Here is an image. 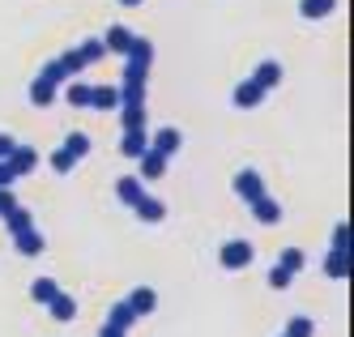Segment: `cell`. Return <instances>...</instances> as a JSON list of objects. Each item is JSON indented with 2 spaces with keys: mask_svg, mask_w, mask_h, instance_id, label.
I'll list each match as a JSON object with an SVG mask.
<instances>
[{
  "mask_svg": "<svg viewBox=\"0 0 354 337\" xmlns=\"http://www.w3.org/2000/svg\"><path fill=\"white\" fill-rule=\"evenodd\" d=\"M133 30H129V26H111V30L103 35V47L107 51H115V56H129V47H133Z\"/></svg>",
  "mask_w": 354,
  "mask_h": 337,
  "instance_id": "cell-10",
  "label": "cell"
},
{
  "mask_svg": "<svg viewBox=\"0 0 354 337\" xmlns=\"http://www.w3.org/2000/svg\"><path fill=\"white\" fill-rule=\"evenodd\" d=\"M133 325H137V316H133V307L124 303V299H120V303H111V312H107V329H120V333H129Z\"/></svg>",
  "mask_w": 354,
  "mask_h": 337,
  "instance_id": "cell-17",
  "label": "cell"
},
{
  "mask_svg": "<svg viewBox=\"0 0 354 337\" xmlns=\"http://www.w3.org/2000/svg\"><path fill=\"white\" fill-rule=\"evenodd\" d=\"M133 214H137L141 222H162V218H167V205H162L158 197H149V192H145V197L133 205Z\"/></svg>",
  "mask_w": 354,
  "mask_h": 337,
  "instance_id": "cell-12",
  "label": "cell"
},
{
  "mask_svg": "<svg viewBox=\"0 0 354 337\" xmlns=\"http://www.w3.org/2000/svg\"><path fill=\"white\" fill-rule=\"evenodd\" d=\"M73 167H77V158H73V154H64V149L52 154V171H56V175H68Z\"/></svg>",
  "mask_w": 354,
  "mask_h": 337,
  "instance_id": "cell-31",
  "label": "cell"
},
{
  "mask_svg": "<svg viewBox=\"0 0 354 337\" xmlns=\"http://www.w3.org/2000/svg\"><path fill=\"white\" fill-rule=\"evenodd\" d=\"M235 192L243 197V201H257V197H265V179H261V171H239L235 175Z\"/></svg>",
  "mask_w": 354,
  "mask_h": 337,
  "instance_id": "cell-7",
  "label": "cell"
},
{
  "mask_svg": "<svg viewBox=\"0 0 354 337\" xmlns=\"http://www.w3.org/2000/svg\"><path fill=\"white\" fill-rule=\"evenodd\" d=\"M77 51H82V60H86V69H90V64H98V60L107 56V47H103V39H86V43H82Z\"/></svg>",
  "mask_w": 354,
  "mask_h": 337,
  "instance_id": "cell-27",
  "label": "cell"
},
{
  "mask_svg": "<svg viewBox=\"0 0 354 337\" xmlns=\"http://www.w3.org/2000/svg\"><path fill=\"white\" fill-rule=\"evenodd\" d=\"M56 98H60V86H56V82H47V77L39 73V77H35V86H30V102H35V107H52Z\"/></svg>",
  "mask_w": 354,
  "mask_h": 337,
  "instance_id": "cell-11",
  "label": "cell"
},
{
  "mask_svg": "<svg viewBox=\"0 0 354 337\" xmlns=\"http://www.w3.org/2000/svg\"><path fill=\"white\" fill-rule=\"evenodd\" d=\"M218 261H222V269H248L252 261H257V248H252L248 239H226L222 252H218Z\"/></svg>",
  "mask_w": 354,
  "mask_h": 337,
  "instance_id": "cell-2",
  "label": "cell"
},
{
  "mask_svg": "<svg viewBox=\"0 0 354 337\" xmlns=\"http://www.w3.org/2000/svg\"><path fill=\"white\" fill-rule=\"evenodd\" d=\"M90 82H82V77H73L68 82V90H64V98H68V107H90Z\"/></svg>",
  "mask_w": 354,
  "mask_h": 337,
  "instance_id": "cell-21",
  "label": "cell"
},
{
  "mask_svg": "<svg viewBox=\"0 0 354 337\" xmlns=\"http://www.w3.org/2000/svg\"><path fill=\"white\" fill-rule=\"evenodd\" d=\"M47 312H52L56 320H73V316H77V299L64 295V291H56V299L47 303Z\"/></svg>",
  "mask_w": 354,
  "mask_h": 337,
  "instance_id": "cell-19",
  "label": "cell"
},
{
  "mask_svg": "<svg viewBox=\"0 0 354 337\" xmlns=\"http://www.w3.org/2000/svg\"><path fill=\"white\" fill-rule=\"evenodd\" d=\"M180 145H184V133H180V128H171V124H162L158 133H149V149H158L162 158H171Z\"/></svg>",
  "mask_w": 354,
  "mask_h": 337,
  "instance_id": "cell-3",
  "label": "cell"
},
{
  "mask_svg": "<svg viewBox=\"0 0 354 337\" xmlns=\"http://www.w3.org/2000/svg\"><path fill=\"white\" fill-rule=\"evenodd\" d=\"M90 107L94 111H115L120 107V90L115 86H94L90 90Z\"/></svg>",
  "mask_w": 354,
  "mask_h": 337,
  "instance_id": "cell-16",
  "label": "cell"
},
{
  "mask_svg": "<svg viewBox=\"0 0 354 337\" xmlns=\"http://www.w3.org/2000/svg\"><path fill=\"white\" fill-rule=\"evenodd\" d=\"M56 291H60V286H56V277H35V282H30V299L43 303V307L56 299Z\"/></svg>",
  "mask_w": 354,
  "mask_h": 337,
  "instance_id": "cell-22",
  "label": "cell"
},
{
  "mask_svg": "<svg viewBox=\"0 0 354 337\" xmlns=\"http://www.w3.org/2000/svg\"><path fill=\"white\" fill-rule=\"evenodd\" d=\"M265 86H257V82H252V77H248V82H239L235 86V107L239 111H252V107H261V102H265Z\"/></svg>",
  "mask_w": 354,
  "mask_h": 337,
  "instance_id": "cell-5",
  "label": "cell"
},
{
  "mask_svg": "<svg viewBox=\"0 0 354 337\" xmlns=\"http://www.w3.org/2000/svg\"><path fill=\"white\" fill-rule=\"evenodd\" d=\"M115 197H120V205H137L141 197H145V184L137 175H120V184H115Z\"/></svg>",
  "mask_w": 354,
  "mask_h": 337,
  "instance_id": "cell-14",
  "label": "cell"
},
{
  "mask_svg": "<svg viewBox=\"0 0 354 337\" xmlns=\"http://www.w3.org/2000/svg\"><path fill=\"white\" fill-rule=\"evenodd\" d=\"M282 337H316V320H308V316H290Z\"/></svg>",
  "mask_w": 354,
  "mask_h": 337,
  "instance_id": "cell-25",
  "label": "cell"
},
{
  "mask_svg": "<svg viewBox=\"0 0 354 337\" xmlns=\"http://www.w3.org/2000/svg\"><path fill=\"white\" fill-rule=\"evenodd\" d=\"M162 175H167V158H162L158 149H145L141 158H137V179L145 184V179H162Z\"/></svg>",
  "mask_w": 354,
  "mask_h": 337,
  "instance_id": "cell-6",
  "label": "cell"
},
{
  "mask_svg": "<svg viewBox=\"0 0 354 337\" xmlns=\"http://www.w3.org/2000/svg\"><path fill=\"white\" fill-rule=\"evenodd\" d=\"M5 163H9V167H13V175L21 179V175H30V171L39 167V149H35V145H13V154H9Z\"/></svg>",
  "mask_w": 354,
  "mask_h": 337,
  "instance_id": "cell-4",
  "label": "cell"
},
{
  "mask_svg": "<svg viewBox=\"0 0 354 337\" xmlns=\"http://www.w3.org/2000/svg\"><path fill=\"white\" fill-rule=\"evenodd\" d=\"M333 248H337V252H346V248H350V226H346V222H337V226H333Z\"/></svg>",
  "mask_w": 354,
  "mask_h": 337,
  "instance_id": "cell-34",
  "label": "cell"
},
{
  "mask_svg": "<svg viewBox=\"0 0 354 337\" xmlns=\"http://www.w3.org/2000/svg\"><path fill=\"white\" fill-rule=\"evenodd\" d=\"M13 248H17L21 256H39L47 244H43V235H39L35 226H26V230H17V235H13Z\"/></svg>",
  "mask_w": 354,
  "mask_h": 337,
  "instance_id": "cell-15",
  "label": "cell"
},
{
  "mask_svg": "<svg viewBox=\"0 0 354 337\" xmlns=\"http://www.w3.org/2000/svg\"><path fill=\"white\" fill-rule=\"evenodd\" d=\"M60 149H64V154H73V158H77V163H82V158H86V154H90V137H86V133H68Z\"/></svg>",
  "mask_w": 354,
  "mask_h": 337,
  "instance_id": "cell-24",
  "label": "cell"
},
{
  "mask_svg": "<svg viewBox=\"0 0 354 337\" xmlns=\"http://www.w3.org/2000/svg\"><path fill=\"white\" fill-rule=\"evenodd\" d=\"M145 149H149V133H145V128H137V133H124V137H120V154H124V158H141Z\"/></svg>",
  "mask_w": 354,
  "mask_h": 337,
  "instance_id": "cell-13",
  "label": "cell"
},
{
  "mask_svg": "<svg viewBox=\"0 0 354 337\" xmlns=\"http://www.w3.org/2000/svg\"><path fill=\"white\" fill-rule=\"evenodd\" d=\"M60 69H64V77H68V82H73V77H82V69H86L82 51H77V47H73V51H64V56H60Z\"/></svg>",
  "mask_w": 354,
  "mask_h": 337,
  "instance_id": "cell-26",
  "label": "cell"
},
{
  "mask_svg": "<svg viewBox=\"0 0 354 337\" xmlns=\"http://www.w3.org/2000/svg\"><path fill=\"white\" fill-rule=\"evenodd\" d=\"M248 210H252V218H257V222H265V226L282 222V205H277L273 197H257V201H248Z\"/></svg>",
  "mask_w": 354,
  "mask_h": 337,
  "instance_id": "cell-9",
  "label": "cell"
},
{
  "mask_svg": "<svg viewBox=\"0 0 354 337\" xmlns=\"http://www.w3.org/2000/svg\"><path fill=\"white\" fill-rule=\"evenodd\" d=\"M149 69H154V43H149V39H133L129 56H124L120 82L124 86H149Z\"/></svg>",
  "mask_w": 354,
  "mask_h": 337,
  "instance_id": "cell-1",
  "label": "cell"
},
{
  "mask_svg": "<svg viewBox=\"0 0 354 337\" xmlns=\"http://www.w3.org/2000/svg\"><path fill=\"white\" fill-rule=\"evenodd\" d=\"M120 128H124V133L145 128V107H120Z\"/></svg>",
  "mask_w": 354,
  "mask_h": 337,
  "instance_id": "cell-23",
  "label": "cell"
},
{
  "mask_svg": "<svg viewBox=\"0 0 354 337\" xmlns=\"http://www.w3.org/2000/svg\"><path fill=\"white\" fill-rule=\"evenodd\" d=\"M13 145H17V137H9V133H0V158H9V154H13Z\"/></svg>",
  "mask_w": 354,
  "mask_h": 337,
  "instance_id": "cell-36",
  "label": "cell"
},
{
  "mask_svg": "<svg viewBox=\"0 0 354 337\" xmlns=\"http://www.w3.org/2000/svg\"><path fill=\"white\" fill-rule=\"evenodd\" d=\"M98 337H124V333H120V329H107V325H103V333H98Z\"/></svg>",
  "mask_w": 354,
  "mask_h": 337,
  "instance_id": "cell-37",
  "label": "cell"
},
{
  "mask_svg": "<svg viewBox=\"0 0 354 337\" xmlns=\"http://www.w3.org/2000/svg\"><path fill=\"white\" fill-rule=\"evenodd\" d=\"M324 273L333 277V282H342V277H346V252H337V248L328 252V256H324Z\"/></svg>",
  "mask_w": 354,
  "mask_h": 337,
  "instance_id": "cell-28",
  "label": "cell"
},
{
  "mask_svg": "<svg viewBox=\"0 0 354 337\" xmlns=\"http://www.w3.org/2000/svg\"><path fill=\"white\" fill-rule=\"evenodd\" d=\"M124 303H129L133 307V316L141 320V316H154V307H158V295H154V286H137L129 299H124Z\"/></svg>",
  "mask_w": 354,
  "mask_h": 337,
  "instance_id": "cell-8",
  "label": "cell"
},
{
  "mask_svg": "<svg viewBox=\"0 0 354 337\" xmlns=\"http://www.w3.org/2000/svg\"><path fill=\"white\" fill-rule=\"evenodd\" d=\"M290 282H295V277H290L286 269H277V265L269 269V286H273V291H286V286H290Z\"/></svg>",
  "mask_w": 354,
  "mask_h": 337,
  "instance_id": "cell-32",
  "label": "cell"
},
{
  "mask_svg": "<svg viewBox=\"0 0 354 337\" xmlns=\"http://www.w3.org/2000/svg\"><path fill=\"white\" fill-rule=\"evenodd\" d=\"M337 9V0H299V13L308 17V21H320V17H328Z\"/></svg>",
  "mask_w": 354,
  "mask_h": 337,
  "instance_id": "cell-20",
  "label": "cell"
},
{
  "mask_svg": "<svg viewBox=\"0 0 354 337\" xmlns=\"http://www.w3.org/2000/svg\"><path fill=\"white\" fill-rule=\"evenodd\" d=\"M13 179H17V175H13V167L0 158V188H13Z\"/></svg>",
  "mask_w": 354,
  "mask_h": 337,
  "instance_id": "cell-35",
  "label": "cell"
},
{
  "mask_svg": "<svg viewBox=\"0 0 354 337\" xmlns=\"http://www.w3.org/2000/svg\"><path fill=\"white\" fill-rule=\"evenodd\" d=\"M5 226H9V235H17V230L35 226V222H30V210H26V205H17L13 214H5Z\"/></svg>",
  "mask_w": 354,
  "mask_h": 337,
  "instance_id": "cell-29",
  "label": "cell"
},
{
  "mask_svg": "<svg viewBox=\"0 0 354 337\" xmlns=\"http://www.w3.org/2000/svg\"><path fill=\"white\" fill-rule=\"evenodd\" d=\"M252 82L265 86V90H273L277 82H282V64H277V60H261V64H257V73H252Z\"/></svg>",
  "mask_w": 354,
  "mask_h": 337,
  "instance_id": "cell-18",
  "label": "cell"
},
{
  "mask_svg": "<svg viewBox=\"0 0 354 337\" xmlns=\"http://www.w3.org/2000/svg\"><path fill=\"white\" fill-rule=\"evenodd\" d=\"M17 205H21V201L13 197V188H0V218H5V214H13Z\"/></svg>",
  "mask_w": 354,
  "mask_h": 337,
  "instance_id": "cell-33",
  "label": "cell"
},
{
  "mask_svg": "<svg viewBox=\"0 0 354 337\" xmlns=\"http://www.w3.org/2000/svg\"><path fill=\"white\" fill-rule=\"evenodd\" d=\"M277 269H286V273L295 277V273L303 269V252H299V248H282V256H277Z\"/></svg>",
  "mask_w": 354,
  "mask_h": 337,
  "instance_id": "cell-30",
  "label": "cell"
},
{
  "mask_svg": "<svg viewBox=\"0 0 354 337\" xmlns=\"http://www.w3.org/2000/svg\"><path fill=\"white\" fill-rule=\"evenodd\" d=\"M120 5H124V9H137V5H141V0H120Z\"/></svg>",
  "mask_w": 354,
  "mask_h": 337,
  "instance_id": "cell-38",
  "label": "cell"
}]
</instances>
